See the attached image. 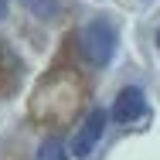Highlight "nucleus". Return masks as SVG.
I'll return each instance as SVG.
<instances>
[{"label":"nucleus","instance_id":"f257e3e1","mask_svg":"<svg viewBox=\"0 0 160 160\" xmlns=\"http://www.w3.org/2000/svg\"><path fill=\"white\" fill-rule=\"evenodd\" d=\"M78 48H82V55H85L89 65L102 68V65L112 62V55H116V31L106 21H92L78 34Z\"/></svg>","mask_w":160,"mask_h":160},{"label":"nucleus","instance_id":"f03ea898","mask_svg":"<svg viewBox=\"0 0 160 160\" xmlns=\"http://www.w3.org/2000/svg\"><path fill=\"white\" fill-rule=\"evenodd\" d=\"M106 123H109V112H106V109H92V112L85 116V123L78 126V133H75L68 157H78V160L89 157V153L96 150V143L102 140V133H106Z\"/></svg>","mask_w":160,"mask_h":160},{"label":"nucleus","instance_id":"7ed1b4c3","mask_svg":"<svg viewBox=\"0 0 160 160\" xmlns=\"http://www.w3.org/2000/svg\"><path fill=\"white\" fill-rule=\"evenodd\" d=\"M143 109H147L143 89H133V85H126V89L116 96V102H112L109 119H116V123H133V119H140V116H143Z\"/></svg>","mask_w":160,"mask_h":160},{"label":"nucleus","instance_id":"20e7f679","mask_svg":"<svg viewBox=\"0 0 160 160\" xmlns=\"http://www.w3.org/2000/svg\"><path fill=\"white\" fill-rule=\"evenodd\" d=\"M34 160H68V150H65V143L58 136H48V140L38 147V157Z\"/></svg>","mask_w":160,"mask_h":160},{"label":"nucleus","instance_id":"39448f33","mask_svg":"<svg viewBox=\"0 0 160 160\" xmlns=\"http://www.w3.org/2000/svg\"><path fill=\"white\" fill-rule=\"evenodd\" d=\"M21 3L31 10L34 17H41V21H51V17H58V10H62L58 0H21Z\"/></svg>","mask_w":160,"mask_h":160},{"label":"nucleus","instance_id":"423d86ee","mask_svg":"<svg viewBox=\"0 0 160 160\" xmlns=\"http://www.w3.org/2000/svg\"><path fill=\"white\" fill-rule=\"evenodd\" d=\"M3 14H7V0H0V17H3Z\"/></svg>","mask_w":160,"mask_h":160},{"label":"nucleus","instance_id":"0eeeda50","mask_svg":"<svg viewBox=\"0 0 160 160\" xmlns=\"http://www.w3.org/2000/svg\"><path fill=\"white\" fill-rule=\"evenodd\" d=\"M157 44H160V31H157Z\"/></svg>","mask_w":160,"mask_h":160}]
</instances>
